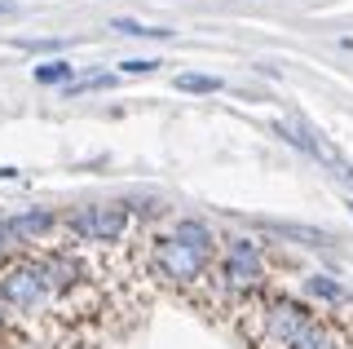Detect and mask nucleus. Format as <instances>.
<instances>
[{"label": "nucleus", "instance_id": "aec40b11", "mask_svg": "<svg viewBox=\"0 0 353 349\" xmlns=\"http://www.w3.org/2000/svg\"><path fill=\"white\" fill-rule=\"evenodd\" d=\"M349 212H353V199H349Z\"/></svg>", "mask_w": 353, "mask_h": 349}, {"label": "nucleus", "instance_id": "20e7f679", "mask_svg": "<svg viewBox=\"0 0 353 349\" xmlns=\"http://www.w3.org/2000/svg\"><path fill=\"white\" fill-rule=\"evenodd\" d=\"M216 279L230 297H256L265 288V252H261L256 239L239 235V239H230V243H221Z\"/></svg>", "mask_w": 353, "mask_h": 349}, {"label": "nucleus", "instance_id": "ddd939ff", "mask_svg": "<svg viewBox=\"0 0 353 349\" xmlns=\"http://www.w3.org/2000/svg\"><path fill=\"white\" fill-rule=\"evenodd\" d=\"M159 67H163L159 58H124V62H119V71H124V75H154Z\"/></svg>", "mask_w": 353, "mask_h": 349}, {"label": "nucleus", "instance_id": "423d86ee", "mask_svg": "<svg viewBox=\"0 0 353 349\" xmlns=\"http://www.w3.org/2000/svg\"><path fill=\"white\" fill-rule=\"evenodd\" d=\"M62 217L53 208H27V212H14L9 217V235H14V248H36L44 243L53 230H58Z\"/></svg>", "mask_w": 353, "mask_h": 349}, {"label": "nucleus", "instance_id": "6ab92c4d", "mask_svg": "<svg viewBox=\"0 0 353 349\" xmlns=\"http://www.w3.org/2000/svg\"><path fill=\"white\" fill-rule=\"evenodd\" d=\"M340 49H349V53H353V36H345V40H340Z\"/></svg>", "mask_w": 353, "mask_h": 349}, {"label": "nucleus", "instance_id": "6e6552de", "mask_svg": "<svg viewBox=\"0 0 353 349\" xmlns=\"http://www.w3.org/2000/svg\"><path fill=\"white\" fill-rule=\"evenodd\" d=\"M305 292H309V301L327 305V310H345V305H353V292L340 279H331V275H309Z\"/></svg>", "mask_w": 353, "mask_h": 349}, {"label": "nucleus", "instance_id": "39448f33", "mask_svg": "<svg viewBox=\"0 0 353 349\" xmlns=\"http://www.w3.org/2000/svg\"><path fill=\"white\" fill-rule=\"evenodd\" d=\"M66 235L80 239V243H119L128 230V208L124 203H84V208L66 212L62 217Z\"/></svg>", "mask_w": 353, "mask_h": 349}, {"label": "nucleus", "instance_id": "f03ea898", "mask_svg": "<svg viewBox=\"0 0 353 349\" xmlns=\"http://www.w3.org/2000/svg\"><path fill=\"white\" fill-rule=\"evenodd\" d=\"M62 292L53 257H9L0 266V301L9 314H44Z\"/></svg>", "mask_w": 353, "mask_h": 349}, {"label": "nucleus", "instance_id": "f8f14e48", "mask_svg": "<svg viewBox=\"0 0 353 349\" xmlns=\"http://www.w3.org/2000/svg\"><path fill=\"white\" fill-rule=\"evenodd\" d=\"M110 31H119V36H132V40H168V36H172L168 27H141L137 18H110Z\"/></svg>", "mask_w": 353, "mask_h": 349}, {"label": "nucleus", "instance_id": "0eeeda50", "mask_svg": "<svg viewBox=\"0 0 353 349\" xmlns=\"http://www.w3.org/2000/svg\"><path fill=\"white\" fill-rule=\"evenodd\" d=\"M274 137H283V146L301 150L305 159L323 163V168H331V159H336V150H331L327 141L314 133V128H305V124H287V119H274Z\"/></svg>", "mask_w": 353, "mask_h": 349}, {"label": "nucleus", "instance_id": "f3484780", "mask_svg": "<svg viewBox=\"0 0 353 349\" xmlns=\"http://www.w3.org/2000/svg\"><path fill=\"white\" fill-rule=\"evenodd\" d=\"M22 177V172L14 168V163H0V181H18Z\"/></svg>", "mask_w": 353, "mask_h": 349}, {"label": "nucleus", "instance_id": "9b49d317", "mask_svg": "<svg viewBox=\"0 0 353 349\" xmlns=\"http://www.w3.org/2000/svg\"><path fill=\"white\" fill-rule=\"evenodd\" d=\"M172 89L176 93H194V97H212V93H221L225 84H221V75H203V71H181L172 80Z\"/></svg>", "mask_w": 353, "mask_h": 349}, {"label": "nucleus", "instance_id": "9d476101", "mask_svg": "<svg viewBox=\"0 0 353 349\" xmlns=\"http://www.w3.org/2000/svg\"><path fill=\"white\" fill-rule=\"evenodd\" d=\"M115 80H119V75H110V71L75 75L71 84H62V97H66V102H71V97H84V93H110V89H115Z\"/></svg>", "mask_w": 353, "mask_h": 349}, {"label": "nucleus", "instance_id": "1a4fd4ad", "mask_svg": "<svg viewBox=\"0 0 353 349\" xmlns=\"http://www.w3.org/2000/svg\"><path fill=\"white\" fill-rule=\"evenodd\" d=\"M31 80L44 84V89H62V84L75 80V67L66 58H49V62H36V67H31Z\"/></svg>", "mask_w": 353, "mask_h": 349}, {"label": "nucleus", "instance_id": "dca6fc26", "mask_svg": "<svg viewBox=\"0 0 353 349\" xmlns=\"http://www.w3.org/2000/svg\"><path fill=\"white\" fill-rule=\"evenodd\" d=\"M331 172H336V177L345 181V186H353V163L340 155V150H336V159H331Z\"/></svg>", "mask_w": 353, "mask_h": 349}, {"label": "nucleus", "instance_id": "7ed1b4c3", "mask_svg": "<svg viewBox=\"0 0 353 349\" xmlns=\"http://www.w3.org/2000/svg\"><path fill=\"white\" fill-rule=\"evenodd\" d=\"M318 314L309 310V305L292 301V297H270L261 305L256 314V332H252V341L261 349H296V341L314 327Z\"/></svg>", "mask_w": 353, "mask_h": 349}, {"label": "nucleus", "instance_id": "2eb2a0df", "mask_svg": "<svg viewBox=\"0 0 353 349\" xmlns=\"http://www.w3.org/2000/svg\"><path fill=\"white\" fill-rule=\"evenodd\" d=\"M14 252H18V248H14V235H9V217L0 212V266H5Z\"/></svg>", "mask_w": 353, "mask_h": 349}, {"label": "nucleus", "instance_id": "a211bd4d", "mask_svg": "<svg viewBox=\"0 0 353 349\" xmlns=\"http://www.w3.org/2000/svg\"><path fill=\"white\" fill-rule=\"evenodd\" d=\"M18 9V0H0V14H14Z\"/></svg>", "mask_w": 353, "mask_h": 349}, {"label": "nucleus", "instance_id": "f257e3e1", "mask_svg": "<svg viewBox=\"0 0 353 349\" xmlns=\"http://www.w3.org/2000/svg\"><path fill=\"white\" fill-rule=\"evenodd\" d=\"M221 257V239L203 217H176V221L154 239V270L163 283L190 292L199 283H208L212 261Z\"/></svg>", "mask_w": 353, "mask_h": 349}, {"label": "nucleus", "instance_id": "4468645a", "mask_svg": "<svg viewBox=\"0 0 353 349\" xmlns=\"http://www.w3.org/2000/svg\"><path fill=\"white\" fill-rule=\"evenodd\" d=\"M18 49H27V53H62L66 40H18Z\"/></svg>", "mask_w": 353, "mask_h": 349}]
</instances>
